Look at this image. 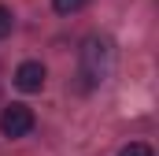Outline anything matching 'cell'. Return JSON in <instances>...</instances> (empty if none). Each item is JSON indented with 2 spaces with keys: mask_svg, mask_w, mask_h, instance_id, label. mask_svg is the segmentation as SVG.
Returning <instances> with one entry per match:
<instances>
[{
  "mask_svg": "<svg viewBox=\"0 0 159 156\" xmlns=\"http://www.w3.org/2000/svg\"><path fill=\"white\" fill-rule=\"evenodd\" d=\"M111 67V41L107 37H89L81 48V75L89 82H100Z\"/></svg>",
  "mask_w": 159,
  "mask_h": 156,
  "instance_id": "6da1fadb",
  "label": "cell"
},
{
  "mask_svg": "<svg viewBox=\"0 0 159 156\" xmlns=\"http://www.w3.org/2000/svg\"><path fill=\"white\" fill-rule=\"evenodd\" d=\"M0 130H4L7 138L30 134V130H34V112H30L26 104H7V108L0 112Z\"/></svg>",
  "mask_w": 159,
  "mask_h": 156,
  "instance_id": "7a4b0ae2",
  "label": "cell"
},
{
  "mask_svg": "<svg viewBox=\"0 0 159 156\" xmlns=\"http://www.w3.org/2000/svg\"><path fill=\"white\" fill-rule=\"evenodd\" d=\"M15 85H19L22 93H37L41 85H44V67H41L37 60L19 63V71H15Z\"/></svg>",
  "mask_w": 159,
  "mask_h": 156,
  "instance_id": "3957f363",
  "label": "cell"
},
{
  "mask_svg": "<svg viewBox=\"0 0 159 156\" xmlns=\"http://www.w3.org/2000/svg\"><path fill=\"white\" fill-rule=\"evenodd\" d=\"M52 7H56L59 15H70V11H81V7H85V0H52Z\"/></svg>",
  "mask_w": 159,
  "mask_h": 156,
  "instance_id": "277c9868",
  "label": "cell"
},
{
  "mask_svg": "<svg viewBox=\"0 0 159 156\" xmlns=\"http://www.w3.org/2000/svg\"><path fill=\"white\" fill-rule=\"evenodd\" d=\"M119 156H152V145H144V141H133V145H126Z\"/></svg>",
  "mask_w": 159,
  "mask_h": 156,
  "instance_id": "5b68a950",
  "label": "cell"
},
{
  "mask_svg": "<svg viewBox=\"0 0 159 156\" xmlns=\"http://www.w3.org/2000/svg\"><path fill=\"white\" fill-rule=\"evenodd\" d=\"M11 26H15L11 11H7V7H0V37H7V34H11Z\"/></svg>",
  "mask_w": 159,
  "mask_h": 156,
  "instance_id": "8992f818",
  "label": "cell"
}]
</instances>
